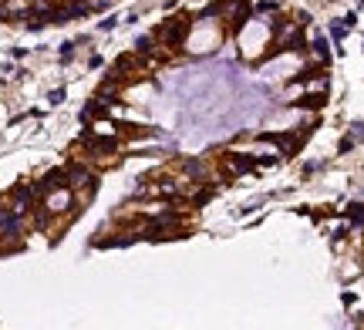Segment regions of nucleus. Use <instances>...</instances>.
<instances>
[{
    "mask_svg": "<svg viewBox=\"0 0 364 330\" xmlns=\"http://www.w3.org/2000/svg\"><path fill=\"white\" fill-rule=\"evenodd\" d=\"M219 44V24L216 20H206V24H196V34L186 40V47L196 51V54H203V51H212Z\"/></svg>",
    "mask_w": 364,
    "mask_h": 330,
    "instance_id": "obj_1",
    "label": "nucleus"
},
{
    "mask_svg": "<svg viewBox=\"0 0 364 330\" xmlns=\"http://www.w3.org/2000/svg\"><path fill=\"white\" fill-rule=\"evenodd\" d=\"M267 24H260V20H249L247 31H243V38H240V47H247V54H260L263 51V44H267Z\"/></svg>",
    "mask_w": 364,
    "mask_h": 330,
    "instance_id": "obj_2",
    "label": "nucleus"
},
{
    "mask_svg": "<svg viewBox=\"0 0 364 330\" xmlns=\"http://www.w3.org/2000/svg\"><path fill=\"white\" fill-rule=\"evenodd\" d=\"M68 202H71V195L68 193H54L51 199H48V209H51V213H61V209H68Z\"/></svg>",
    "mask_w": 364,
    "mask_h": 330,
    "instance_id": "obj_3",
    "label": "nucleus"
}]
</instances>
